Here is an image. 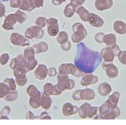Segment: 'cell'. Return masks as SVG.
Segmentation results:
<instances>
[{
	"label": "cell",
	"mask_w": 126,
	"mask_h": 125,
	"mask_svg": "<svg viewBox=\"0 0 126 125\" xmlns=\"http://www.w3.org/2000/svg\"><path fill=\"white\" fill-rule=\"evenodd\" d=\"M121 115L120 108L118 107L114 109H111L108 113L103 116V120H114Z\"/></svg>",
	"instance_id": "603a6c76"
},
{
	"label": "cell",
	"mask_w": 126,
	"mask_h": 125,
	"mask_svg": "<svg viewBox=\"0 0 126 125\" xmlns=\"http://www.w3.org/2000/svg\"><path fill=\"white\" fill-rule=\"evenodd\" d=\"M18 67V64H17V57H14L11 59L9 62V67L11 70H14Z\"/></svg>",
	"instance_id": "f5cc1de1"
},
{
	"label": "cell",
	"mask_w": 126,
	"mask_h": 125,
	"mask_svg": "<svg viewBox=\"0 0 126 125\" xmlns=\"http://www.w3.org/2000/svg\"><path fill=\"white\" fill-rule=\"evenodd\" d=\"M57 70L56 68L52 67L48 69L47 70V75L49 77H54V76H57Z\"/></svg>",
	"instance_id": "f907efd6"
},
{
	"label": "cell",
	"mask_w": 126,
	"mask_h": 125,
	"mask_svg": "<svg viewBox=\"0 0 126 125\" xmlns=\"http://www.w3.org/2000/svg\"><path fill=\"white\" fill-rule=\"evenodd\" d=\"M43 92L50 96H54V85L51 83H46L43 86Z\"/></svg>",
	"instance_id": "d6a6232c"
},
{
	"label": "cell",
	"mask_w": 126,
	"mask_h": 125,
	"mask_svg": "<svg viewBox=\"0 0 126 125\" xmlns=\"http://www.w3.org/2000/svg\"><path fill=\"white\" fill-rule=\"evenodd\" d=\"M77 7L74 4L70 2L66 5L63 10V14L66 18H71L76 13Z\"/></svg>",
	"instance_id": "cb8c5ba5"
},
{
	"label": "cell",
	"mask_w": 126,
	"mask_h": 125,
	"mask_svg": "<svg viewBox=\"0 0 126 125\" xmlns=\"http://www.w3.org/2000/svg\"><path fill=\"white\" fill-rule=\"evenodd\" d=\"M40 119L41 120H51L52 118L50 115L47 113V112H41L40 115Z\"/></svg>",
	"instance_id": "680465c9"
},
{
	"label": "cell",
	"mask_w": 126,
	"mask_h": 125,
	"mask_svg": "<svg viewBox=\"0 0 126 125\" xmlns=\"http://www.w3.org/2000/svg\"><path fill=\"white\" fill-rule=\"evenodd\" d=\"M10 41L12 44L16 46L26 47L28 46L30 44L29 39H27L25 36L17 32L11 33L10 36Z\"/></svg>",
	"instance_id": "277c9868"
},
{
	"label": "cell",
	"mask_w": 126,
	"mask_h": 125,
	"mask_svg": "<svg viewBox=\"0 0 126 125\" xmlns=\"http://www.w3.org/2000/svg\"><path fill=\"white\" fill-rule=\"evenodd\" d=\"M70 2L74 4L76 7H78L79 6H82L85 2L86 0H70Z\"/></svg>",
	"instance_id": "91938a15"
},
{
	"label": "cell",
	"mask_w": 126,
	"mask_h": 125,
	"mask_svg": "<svg viewBox=\"0 0 126 125\" xmlns=\"http://www.w3.org/2000/svg\"><path fill=\"white\" fill-rule=\"evenodd\" d=\"M1 120H9L8 116H1Z\"/></svg>",
	"instance_id": "e7e4bbea"
},
{
	"label": "cell",
	"mask_w": 126,
	"mask_h": 125,
	"mask_svg": "<svg viewBox=\"0 0 126 125\" xmlns=\"http://www.w3.org/2000/svg\"><path fill=\"white\" fill-rule=\"evenodd\" d=\"M64 92L57 85H54V96H60V94H62V92Z\"/></svg>",
	"instance_id": "9f6ffc18"
},
{
	"label": "cell",
	"mask_w": 126,
	"mask_h": 125,
	"mask_svg": "<svg viewBox=\"0 0 126 125\" xmlns=\"http://www.w3.org/2000/svg\"><path fill=\"white\" fill-rule=\"evenodd\" d=\"M119 99H120V93L118 91H114L109 96L108 100H107L105 102L111 109H114L118 107Z\"/></svg>",
	"instance_id": "4fadbf2b"
},
{
	"label": "cell",
	"mask_w": 126,
	"mask_h": 125,
	"mask_svg": "<svg viewBox=\"0 0 126 125\" xmlns=\"http://www.w3.org/2000/svg\"><path fill=\"white\" fill-rule=\"evenodd\" d=\"M3 82L9 86L10 90L16 89L17 84H16V80L13 78H6L4 80Z\"/></svg>",
	"instance_id": "e575fe53"
},
{
	"label": "cell",
	"mask_w": 126,
	"mask_h": 125,
	"mask_svg": "<svg viewBox=\"0 0 126 125\" xmlns=\"http://www.w3.org/2000/svg\"><path fill=\"white\" fill-rule=\"evenodd\" d=\"M32 28V31H33V36L34 38L36 39H41L44 35V30L41 27H38L37 25H33L30 27Z\"/></svg>",
	"instance_id": "4316f807"
},
{
	"label": "cell",
	"mask_w": 126,
	"mask_h": 125,
	"mask_svg": "<svg viewBox=\"0 0 126 125\" xmlns=\"http://www.w3.org/2000/svg\"><path fill=\"white\" fill-rule=\"evenodd\" d=\"M6 13V6L4 4L0 2V18L3 17Z\"/></svg>",
	"instance_id": "6f0895ef"
},
{
	"label": "cell",
	"mask_w": 126,
	"mask_h": 125,
	"mask_svg": "<svg viewBox=\"0 0 126 125\" xmlns=\"http://www.w3.org/2000/svg\"><path fill=\"white\" fill-rule=\"evenodd\" d=\"M9 59L10 57L9 54H7V53H2V54L0 55V65L4 66L6 64H7V63L9 60Z\"/></svg>",
	"instance_id": "60d3db41"
},
{
	"label": "cell",
	"mask_w": 126,
	"mask_h": 125,
	"mask_svg": "<svg viewBox=\"0 0 126 125\" xmlns=\"http://www.w3.org/2000/svg\"><path fill=\"white\" fill-rule=\"evenodd\" d=\"M111 48H112L113 52H114V55H115V57H118V55H119V54H120L121 52L122 51L121 50V49H120V48H119V46L116 44H115L114 46H113L111 47Z\"/></svg>",
	"instance_id": "11a10c76"
},
{
	"label": "cell",
	"mask_w": 126,
	"mask_h": 125,
	"mask_svg": "<svg viewBox=\"0 0 126 125\" xmlns=\"http://www.w3.org/2000/svg\"><path fill=\"white\" fill-rule=\"evenodd\" d=\"M60 46H61L62 49L63 51H65V52L69 51L71 49V42H70L69 40H68L66 43H63V44H60Z\"/></svg>",
	"instance_id": "681fc988"
},
{
	"label": "cell",
	"mask_w": 126,
	"mask_h": 125,
	"mask_svg": "<svg viewBox=\"0 0 126 125\" xmlns=\"http://www.w3.org/2000/svg\"><path fill=\"white\" fill-rule=\"evenodd\" d=\"M27 73V70H26L25 68L23 67H17L16 69L13 70V74L14 77L18 76L20 75H22V74H25L26 75Z\"/></svg>",
	"instance_id": "b9f144b4"
},
{
	"label": "cell",
	"mask_w": 126,
	"mask_h": 125,
	"mask_svg": "<svg viewBox=\"0 0 126 125\" xmlns=\"http://www.w3.org/2000/svg\"><path fill=\"white\" fill-rule=\"evenodd\" d=\"M48 69L44 64H39L34 72L36 78L39 80H44L47 76Z\"/></svg>",
	"instance_id": "5bb4252c"
},
{
	"label": "cell",
	"mask_w": 126,
	"mask_h": 125,
	"mask_svg": "<svg viewBox=\"0 0 126 125\" xmlns=\"http://www.w3.org/2000/svg\"><path fill=\"white\" fill-rule=\"evenodd\" d=\"M105 35V34L103 32H98V33H96L94 37L95 41L99 44L103 43V39H104Z\"/></svg>",
	"instance_id": "7bdbcfd3"
},
{
	"label": "cell",
	"mask_w": 126,
	"mask_h": 125,
	"mask_svg": "<svg viewBox=\"0 0 126 125\" xmlns=\"http://www.w3.org/2000/svg\"><path fill=\"white\" fill-rule=\"evenodd\" d=\"M81 89H78L75 91L72 94V99L75 101H81Z\"/></svg>",
	"instance_id": "c3c4849f"
},
{
	"label": "cell",
	"mask_w": 126,
	"mask_h": 125,
	"mask_svg": "<svg viewBox=\"0 0 126 125\" xmlns=\"http://www.w3.org/2000/svg\"><path fill=\"white\" fill-rule=\"evenodd\" d=\"M18 97V92L17 89L15 90H10L9 93L4 97V99L6 102H14L17 99Z\"/></svg>",
	"instance_id": "484cf974"
},
{
	"label": "cell",
	"mask_w": 126,
	"mask_h": 125,
	"mask_svg": "<svg viewBox=\"0 0 126 125\" xmlns=\"http://www.w3.org/2000/svg\"><path fill=\"white\" fill-rule=\"evenodd\" d=\"M98 92L102 97H107L112 92V88L108 82L102 83L99 85L98 88Z\"/></svg>",
	"instance_id": "9a60e30c"
},
{
	"label": "cell",
	"mask_w": 126,
	"mask_h": 125,
	"mask_svg": "<svg viewBox=\"0 0 126 125\" xmlns=\"http://www.w3.org/2000/svg\"><path fill=\"white\" fill-rule=\"evenodd\" d=\"M56 39L59 44H62L68 40V35L65 31H62L57 35Z\"/></svg>",
	"instance_id": "f1b7e54d"
},
{
	"label": "cell",
	"mask_w": 126,
	"mask_h": 125,
	"mask_svg": "<svg viewBox=\"0 0 126 125\" xmlns=\"http://www.w3.org/2000/svg\"><path fill=\"white\" fill-rule=\"evenodd\" d=\"M98 81V78L96 75H93L91 73H84L82 76L81 80V85L82 86H88L89 85H95Z\"/></svg>",
	"instance_id": "ba28073f"
},
{
	"label": "cell",
	"mask_w": 126,
	"mask_h": 125,
	"mask_svg": "<svg viewBox=\"0 0 126 125\" xmlns=\"http://www.w3.org/2000/svg\"><path fill=\"white\" fill-rule=\"evenodd\" d=\"M100 55L104 61L108 62H113L115 57L112 48L108 46L103 48L101 50Z\"/></svg>",
	"instance_id": "30bf717a"
},
{
	"label": "cell",
	"mask_w": 126,
	"mask_h": 125,
	"mask_svg": "<svg viewBox=\"0 0 126 125\" xmlns=\"http://www.w3.org/2000/svg\"><path fill=\"white\" fill-rule=\"evenodd\" d=\"M32 47H33L36 54L46 53L49 49V46H48L47 43L45 41H41L36 44H34Z\"/></svg>",
	"instance_id": "7402d4cb"
},
{
	"label": "cell",
	"mask_w": 126,
	"mask_h": 125,
	"mask_svg": "<svg viewBox=\"0 0 126 125\" xmlns=\"http://www.w3.org/2000/svg\"><path fill=\"white\" fill-rule=\"evenodd\" d=\"M17 64H18V67H20L25 68L26 64H27V60L23 54H20L17 56Z\"/></svg>",
	"instance_id": "74e56055"
},
{
	"label": "cell",
	"mask_w": 126,
	"mask_h": 125,
	"mask_svg": "<svg viewBox=\"0 0 126 125\" xmlns=\"http://www.w3.org/2000/svg\"><path fill=\"white\" fill-rule=\"evenodd\" d=\"M39 90L36 88V86L33 85H30L27 87V93L30 97L34 96L36 94L38 93Z\"/></svg>",
	"instance_id": "ab89813d"
},
{
	"label": "cell",
	"mask_w": 126,
	"mask_h": 125,
	"mask_svg": "<svg viewBox=\"0 0 126 125\" xmlns=\"http://www.w3.org/2000/svg\"><path fill=\"white\" fill-rule=\"evenodd\" d=\"M15 15H16V18H17V22L19 23L20 24H23L27 20V14L25 13L24 11H22V10L20 9L16 11Z\"/></svg>",
	"instance_id": "f546056e"
},
{
	"label": "cell",
	"mask_w": 126,
	"mask_h": 125,
	"mask_svg": "<svg viewBox=\"0 0 126 125\" xmlns=\"http://www.w3.org/2000/svg\"><path fill=\"white\" fill-rule=\"evenodd\" d=\"M71 40L74 43H79L87 37L86 28L81 22H76L72 25Z\"/></svg>",
	"instance_id": "6da1fadb"
},
{
	"label": "cell",
	"mask_w": 126,
	"mask_h": 125,
	"mask_svg": "<svg viewBox=\"0 0 126 125\" xmlns=\"http://www.w3.org/2000/svg\"><path fill=\"white\" fill-rule=\"evenodd\" d=\"M41 92L38 91V93L34 96L30 97L29 99V105L33 109H37L41 107Z\"/></svg>",
	"instance_id": "ac0fdd59"
},
{
	"label": "cell",
	"mask_w": 126,
	"mask_h": 125,
	"mask_svg": "<svg viewBox=\"0 0 126 125\" xmlns=\"http://www.w3.org/2000/svg\"><path fill=\"white\" fill-rule=\"evenodd\" d=\"M98 107H91V108H90L89 113L88 115V118H90V119H92V118H94V117L95 116H96L98 113Z\"/></svg>",
	"instance_id": "ee69618b"
},
{
	"label": "cell",
	"mask_w": 126,
	"mask_h": 125,
	"mask_svg": "<svg viewBox=\"0 0 126 125\" xmlns=\"http://www.w3.org/2000/svg\"><path fill=\"white\" fill-rule=\"evenodd\" d=\"M27 120H34V119H40V117L39 116H35L33 113L32 111L29 110L27 112L25 117Z\"/></svg>",
	"instance_id": "db71d44e"
},
{
	"label": "cell",
	"mask_w": 126,
	"mask_h": 125,
	"mask_svg": "<svg viewBox=\"0 0 126 125\" xmlns=\"http://www.w3.org/2000/svg\"><path fill=\"white\" fill-rule=\"evenodd\" d=\"M113 0H95V7L99 11L110 9L113 7Z\"/></svg>",
	"instance_id": "7c38bea8"
},
{
	"label": "cell",
	"mask_w": 126,
	"mask_h": 125,
	"mask_svg": "<svg viewBox=\"0 0 126 125\" xmlns=\"http://www.w3.org/2000/svg\"><path fill=\"white\" fill-rule=\"evenodd\" d=\"M24 36L28 39H32L33 38H34V36H33V31L31 27L27 28L25 30L24 33Z\"/></svg>",
	"instance_id": "816d5d0a"
},
{
	"label": "cell",
	"mask_w": 126,
	"mask_h": 125,
	"mask_svg": "<svg viewBox=\"0 0 126 125\" xmlns=\"http://www.w3.org/2000/svg\"><path fill=\"white\" fill-rule=\"evenodd\" d=\"M102 67L106 72V75L110 79H114L118 76V68L113 62L104 61L102 64Z\"/></svg>",
	"instance_id": "5b68a950"
},
{
	"label": "cell",
	"mask_w": 126,
	"mask_h": 125,
	"mask_svg": "<svg viewBox=\"0 0 126 125\" xmlns=\"http://www.w3.org/2000/svg\"><path fill=\"white\" fill-rule=\"evenodd\" d=\"M0 120H1V116H0Z\"/></svg>",
	"instance_id": "003e7915"
},
{
	"label": "cell",
	"mask_w": 126,
	"mask_h": 125,
	"mask_svg": "<svg viewBox=\"0 0 126 125\" xmlns=\"http://www.w3.org/2000/svg\"><path fill=\"white\" fill-rule=\"evenodd\" d=\"M17 22L15 14H9L7 15L2 24V28L5 30H13L14 25Z\"/></svg>",
	"instance_id": "52a82bcc"
},
{
	"label": "cell",
	"mask_w": 126,
	"mask_h": 125,
	"mask_svg": "<svg viewBox=\"0 0 126 125\" xmlns=\"http://www.w3.org/2000/svg\"><path fill=\"white\" fill-rule=\"evenodd\" d=\"M28 2H29L31 9H32V11H33V10L36 8V6L35 4V0H28Z\"/></svg>",
	"instance_id": "6125c7cd"
},
{
	"label": "cell",
	"mask_w": 126,
	"mask_h": 125,
	"mask_svg": "<svg viewBox=\"0 0 126 125\" xmlns=\"http://www.w3.org/2000/svg\"><path fill=\"white\" fill-rule=\"evenodd\" d=\"M52 100L50 95L43 92L41 93V107L45 110H48L52 106Z\"/></svg>",
	"instance_id": "2e32d148"
},
{
	"label": "cell",
	"mask_w": 126,
	"mask_h": 125,
	"mask_svg": "<svg viewBox=\"0 0 126 125\" xmlns=\"http://www.w3.org/2000/svg\"><path fill=\"white\" fill-rule=\"evenodd\" d=\"M78 110L77 106H74L70 102H66L62 107V114L66 117H71L78 113Z\"/></svg>",
	"instance_id": "9c48e42d"
},
{
	"label": "cell",
	"mask_w": 126,
	"mask_h": 125,
	"mask_svg": "<svg viewBox=\"0 0 126 125\" xmlns=\"http://www.w3.org/2000/svg\"><path fill=\"white\" fill-rule=\"evenodd\" d=\"M35 54L33 47L28 46L23 51V55L27 60H32L35 59Z\"/></svg>",
	"instance_id": "83f0119b"
},
{
	"label": "cell",
	"mask_w": 126,
	"mask_h": 125,
	"mask_svg": "<svg viewBox=\"0 0 126 125\" xmlns=\"http://www.w3.org/2000/svg\"><path fill=\"white\" fill-rule=\"evenodd\" d=\"M47 32L50 36L54 37L57 35L59 33V22L57 18L50 17L47 19Z\"/></svg>",
	"instance_id": "8992f818"
},
{
	"label": "cell",
	"mask_w": 126,
	"mask_h": 125,
	"mask_svg": "<svg viewBox=\"0 0 126 125\" xmlns=\"http://www.w3.org/2000/svg\"><path fill=\"white\" fill-rule=\"evenodd\" d=\"M113 29L118 34L125 35L126 34V23L120 20L115 21L113 25Z\"/></svg>",
	"instance_id": "44dd1931"
},
{
	"label": "cell",
	"mask_w": 126,
	"mask_h": 125,
	"mask_svg": "<svg viewBox=\"0 0 126 125\" xmlns=\"http://www.w3.org/2000/svg\"><path fill=\"white\" fill-rule=\"evenodd\" d=\"M37 65H38V60L36 59L32 60H27V64H26L25 68L27 72H29V71L34 70L36 67L37 66Z\"/></svg>",
	"instance_id": "836d02e7"
},
{
	"label": "cell",
	"mask_w": 126,
	"mask_h": 125,
	"mask_svg": "<svg viewBox=\"0 0 126 125\" xmlns=\"http://www.w3.org/2000/svg\"><path fill=\"white\" fill-rule=\"evenodd\" d=\"M89 23L91 26L95 28H101L104 25V20L98 15L95 13H90L89 18Z\"/></svg>",
	"instance_id": "8fae6325"
},
{
	"label": "cell",
	"mask_w": 126,
	"mask_h": 125,
	"mask_svg": "<svg viewBox=\"0 0 126 125\" xmlns=\"http://www.w3.org/2000/svg\"><path fill=\"white\" fill-rule=\"evenodd\" d=\"M118 57L119 59V61L123 65H126V51L121 52Z\"/></svg>",
	"instance_id": "7dc6e473"
},
{
	"label": "cell",
	"mask_w": 126,
	"mask_h": 125,
	"mask_svg": "<svg viewBox=\"0 0 126 125\" xmlns=\"http://www.w3.org/2000/svg\"><path fill=\"white\" fill-rule=\"evenodd\" d=\"M9 91V88L6 83L4 82H0V99L4 98Z\"/></svg>",
	"instance_id": "1f68e13d"
},
{
	"label": "cell",
	"mask_w": 126,
	"mask_h": 125,
	"mask_svg": "<svg viewBox=\"0 0 126 125\" xmlns=\"http://www.w3.org/2000/svg\"><path fill=\"white\" fill-rule=\"evenodd\" d=\"M52 3L55 6H60L63 2L61 0H52Z\"/></svg>",
	"instance_id": "be15d7a7"
},
{
	"label": "cell",
	"mask_w": 126,
	"mask_h": 125,
	"mask_svg": "<svg viewBox=\"0 0 126 125\" xmlns=\"http://www.w3.org/2000/svg\"><path fill=\"white\" fill-rule=\"evenodd\" d=\"M91 107L92 106L87 102H85L81 105L78 110V115L80 118L82 119H86L88 118V115Z\"/></svg>",
	"instance_id": "ffe728a7"
},
{
	"label": "cell",
	"mask_w": 126,
	"mask_h": 125,
	"mask_svg": "<svg viewBox=\"0 0 126 125\" xmlns=\"http://www.w3.org/2000/svg\"><path fill=\"white\" fill-rule=\"evenodd\" d=\"M35 25L42 28H44L47 25V18L42 16L37 17L35 20Z\"/></svg>",
	"instance_id": "d590c367"
},
{
	"label": "cell",
	"mask_w": 126,
	"mask_h": 125,
	"mask_svg": "<svg viewBox=\"0 0 126 125\" xmlns=\"http://www.w3.org/2000/svg\"><path fill=\"white\" fill-rule=\"evenodd\" d=\"M57 85L63 91L66 90H71L75 87V81L72 79H70L68 75L59 73L57 75Z\"/></svg>",
	"instance_id": "3957f363"
},
{
	"label": "cell",
	"mask_w": 126,
	"mask_h": 125,
	"mask_svg": "<svg viewBox=\"0 0 126 125\" xmlns=\"http://www.w3.org/2000/svg\"><path fill=\"white\" fill-rule=\"evenodd\" d=\"M19 8L20 9L23 11H27V12H32V11L28 0H22Z\"/></svg>",
	"instance_id": "f35d334b"
},
{
	"label": "cell",
	"mask_w": 126,
	"mask_h": 125,
	"mask_svg": "<svg viewBox=\"0 0 126 125\" xmlns=\"http://www.w3.org/2000/svg\"><path fill=\"white\" fill-rule=\"evenodd\" d=\"M15 80H16L17 85H18L20 87L24 86L25 85H26V84L27 83V81H28L27 75H25V74L20 75L15 77Z\"/></svg>",
	"instance_id": "4dcf8cb0"
},
{
	"label": "cell",
	"mask_w": 126,
	"mask_h": 125,
	"mask_svg": "<svg viewBox=\"0 0 126 125\" xmlns=\"http://www.w3.org/2000/svg\"><path fill=\"white\" fill-rule=\"evenodd\" d=\"M116 37L113 33L105 34L103 39V43L108 47H112L116 44Z\"/></svg>",
	"instance_id": "d4e9b609"
},
{
	"label": "cell",
	"mask_w": 126,
	"mask_h": 125,
	"mask_svg": "<svg viewBox=\"0 0 126 125\" xmlns=\"http://www.w3.org/2000/svg\"><path fill=\"white\" fill-rule=\"evenodd\" d=\"M110 110L111 108L107 105L106 102H105L102 106H100V107H99V108H98V113L101 115L102 120H103V116L107 113H108Z\"/></svg>",
	"instance_id": "8d00e7d4"
},
{
	"label": "cell",
	"mask_w": 126,
	"mask_h": 125,
	"mask_svg": "<svg viewBox=\"0 0 126 125\" xmlns=\"http://www.w3.org/2000/svg\"><path fill=\"white\" fill-rule=\"evenodd\" d=\"M59 73L62 75H71L76 78H81L83 76V71L71 63L62 64L59 67Z\"/></svg>",
	"instance_id": "7a4b0ae2"
},
{
	"label": "cell",
	"mask_w": 126,
	"mask_h": 125,
	"mask_svg": "<svg viewBox=\"0 0 126 125\" xmlns=\"http://www.w3.org/2000/svg\"><path fill=\"white\" fill-rule=\"evenodd\" d=\"M35 4L36 8H40L44 5V0H35Z\"/></svg>",
	"instance_id": "94428289"
},
{
	"label": "cell",
	"mask_w": 126,
	"mask_h": 125,
	"mask_svg": "<svg viewBox=\"0 0 126 125\" xmlns=\"http://www.w3.org/2000/svg\"><path fill=\"white\" fill-rule=\"evenodd\" d=\"M76 13L77 14L81 20L84 22H88L91 12L86 9L83 6H79L77 7L76 10Z\"/></svg>",
	"instance_id": "d6986e66"
},
{
	"label": "cell",
	"mask_w": 126,
	"mask_h": 125,
	"mask_svg": "<svg viewBox=\"0 0 126 125\" xmlns=\"http://www.w3.org/2000/svg\"><path fill=\"white\" fill-rule=\"evenodd\" d=\"M95 97V92L91 88H86L81 89V98L84 101H92Z\"/></svg>",
	"instance_id": "e0dca14e"
},
{
	"label": "cell",
	"mask_w": 126,
	"mask_h": 125,
	"mask_svg": "<svg viewBox=\"0 0 126 125\" xmlns=\"http://www.w3.org/2000/svg\"><path fill=\"white\" fill-rule=\"evenodd\" d=\"M22 0H10L9 6L11 8L17 9L20 6Z\"/></svg>",
	"instance_id": "bcb514c9"
},
{
	"label": "cell",
	"mask_w": 126,
	"mask_h": 125,
	"mask_svg": "<svg viewBox=\"0 0 126 125\" xmlns=\"http://www.w3.org/2000/svg\"><path fill=\"white\" fill-rule=\"evenodd\" d=\"M11 107L8 106L3 107V108L0 111V116H9L11 113Z\"/></svg>",
	"instance_id": "f6af8a7d"
},
{
	"label": "cell",
	"mask_w": 126,
	"mask_h": 125,
	"mask_svg": "<svg viewBox=\"0 0 126 125\" xmlns=\"http://www.w3.org/2000/svg\"><path fill=\"white\" fill-rule=\"evenodd\" d=\"M61 1H62V2H65V1H67V0H61Z\"/></svg>",
	"instance_id": "03108f58"
}]
</instances>
